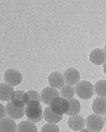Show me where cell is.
Segmentation results:
<instances>
[{"label": "cell", "mask_w": 106, "mask_h": 132, "mask_svg": "<svg viewBox=\"0 0 106 132\" xmlns=\"http://www.w3.org/2000/svg\"><path fill=\"white\" fill-rule=\"evenodd\" d=\"M75 93L81 98H91L94 93V86L88 81H81L75 86Z\"/></svg>", "instance_id": "cell-2"}, {"label": "cell", "mask_w": 106, "mask_h": 132, "mask_svg": "<svg viewBox=\"0 0 106 132\" xmlns=\"http://www.w3.org/2000/svg\"><path fill=\"white\" fill-rule=\"evenodd\" d=\"M41 132H60L59 128L55 124L47 123L41 128Z\"/></svg>", "instance_id": "cell-22"}, {"label": "cell", "mask_w": 106, "mask_h": 132, "mask_svg": "<svg viewBox=\"0 0 106 132\" xmlns=\"http://www.w3.org/2000/svg\"><path fill=\"white\" fill-rule=\"evenodd\" d=\"M92 107L94 114L101 116L106 114V98L103 97L96 98L93 101Z\"/></svg>", "instance_id": "cell-13"}, {"label": "cell", "mask_w": 106, "mask_h": 132, "mask_svg": "<svg viewBox=\"0 0 106 132\" xmlns=\"http://www.w3.org/2000/svg\"><path fill=\"white\" fill-rule=\"evenodd\" d=\"M26 96H27V104L30 102H33V101H36V102H39V103L41 102V96L35 90L27 91Z\"/></svg>", "instance_id": "cell-21"}, {"label": "cell", "mask_w": 106, "mask_h": 132, "mask_svg": "<svg viewBox=\"0 0 106 132\" xmlns=\"http://www.w3.org/2000/svg\"><path fill=\"white\" fill-rule=\"evenodd\" d=\"M48 81L51 87L55 88V89H60L65 86V80L64 75H62L61 73H60L59 72H57V71H54L51 73V74L48 76Z\"/></svg>", "instance_id": "cell-6"}, {"label": "cell", "mask_w": 106, "mask_h": 132, "mask_svg": "<svg viewBox=\"0 0 106 132\" xmlns=\"http://www.w3.org/2000/svg\"><path fill=\"white\" fill-rule=\"evenodd\" d=\"M6 111L9 118L15 120L23 118L25 114V108L15 106L11 101L8 102L6 105Z\"/></svg>", "instance_id": "cell-9"}, {"label": "cell", "mask_w": 106, "mask_h": 132, "mask_svg": "<svg viewBox=\"0 0 106 132\" xmlns=\"http://www.w3.org/2000/svg\"><path fill=\"white\" fill-rule=\"evenodd\" d=\"M85 120L83 117L80 115H75V116H70L68 118L67 124L69 127L75 131H78L83 129L85 126Z\"/></svg>", "instance_id": "cell-12"}, {"label": "cell", "mask_w": 106, "mask_h": 132, "mask_svg": "<svg viewBox=\"0 0 106 132\" xmlns=\"http://www.w3.org/2000/svg\"><path fill=\"white\" fill-rule=\"evenodd\" d=\"M86 127L94 132H99L104 126V119L101 115L93 114L88 116L86 119Z\"/></svg>", "instance_id": "cell-4"}, {"label": "cell", "mask_w": 106, "mask_h": 132, "mask_svg": "<svg viewBox=\"0 0 106 132\" xmlns=\"http://www.w3.org/2000/svg\"><path fill=\"white\" fill-rule=\"evenodd\" d=\"M25 114L29 121L32 123L40 122L44 117L42 113V106L39 102H30L25 106Z\"/></svg>", "instance_id": "cell-1"}, {"label": "cell", "mask_w": 106, "mask_h": 132, "mask_svg": "<svg viewBox=\"0 0 106 132\" xmlns=\"http://www.w3.org/2000/svg\"><path fill=\"white\" fill-rule=\"evenodd\" d=\"M64 77L66 83L69 85H77L81 79L79 71L73 68H69L67 69L64 73Z\"/></svg>", "instance_id": "cell-11"}, {"label": "cell", "mask_w": 106, "mask_h": 132, "mask_svg": "<svg viewBox=\"0 0 106 132\" xmlns=\"http://www.w3.org/2000/svg\"><path fill=\"white\" fill-rule=\"evenodd\" d=\"M94 91L99 96L106 97V80L97 81L94 85Z\"/></svg>", "instance_id": "cell-20"}, {"label": "cell", "mask_w": 106, "mask_h": 132, "mask_svg": "<svg viewBox=\"0 0 106 132\" xmlns=\"http://www.w3.org/2000/svg\"><path fill=\"white\" fill-rule=\"evenodd\" d=\"M103 71H104V73H105V74L106 76V62H105L104 65H103Z\"/></svg>", "instance_id": "cell-25"}, {"label": "cell", "mask_w": 106, "mask_h": 132, "mask_svg": "<svg viewBox=\"0 0 106 132\" xmlns=\"http://www.w3.org/2000/svg\"><path fill=\"white\" fill-rule=\"evenodd\" d=\"M18 131V126L11 118L1 119L0 132H16Z\"/></svg>", "instance_id": "cell-15"}, {"label": "cell", "mask_w": 106, "mask_h": 132, "mask_svg": "<svg viewBox=\"0 0 106 132\" xmlns=\"http://www.w3.org/2000/svg\"><path fill=\"white\" fill-rule=\"evenodd\" d=\"M50 107L55 114L63 115L69 110V101L63 97H57L51 101Z\"/></svg>", "instance_id": "cell-3"}, {"label": "cell", "mask_w": 106, "mask_h": 132, "mask_svg": "<svg viewBox=\"0 0 106 132\" xmlns=\"http://www.w3.org/2000/svg\"><path fill=\"white\" fill-rule=\"evenodd\" d=\"M69 108L68 112L66 113L68 116H75L78 115L81 111V104L77 99H70L69 100Z\"/></svg>", "instance_id": "cell-17"}, {"label": "cell", "mask_w": 106, "mask_h": 132, "mask_svg": "<svg viewBox=\"0 0 106 132\" xmlns=\"http://www.w3.org/2000/svg\"><path fill=\"white\" fill-rule=\"evenodd\" d=\"M4 79L7 84L15 87L21 84L22 81V75L19 71L10 68L5 72Z\"/></svg>", "instance_id": "cell-5"}, {"label": "cell", "mask_w": 106, "mask_h": 132, "mask_svg": "<svg viewBox=\"0 0 106 132\" xmlns=\"http://www.w3.org/2000/svg\"><path fill=\"white\" fill-rule=\"evenodd\" d=\"M0 114H1V119L5 118L7 111H6V107H5L2 104H0Z\"/></svg>", "instance_id": "cell-23"}, {"label": "cell", "mask_w": 106, "mask_h": 132, "mask_svg": "<svg viewBox=\"0 0 106 132\" xmlns=\"http://www.w3.org/2000/svg\"><path fill=\"white\" fill-rule=\"evenodd\" d=\"M18 132H37V128L32 122L23 121L18 125Z\"/></svg>", "instance_id": "cell-18"}, {"label": "cell", "mask_w": 106, "mask_h": 132, "mask_svg": "<svg viewBox=\"0 0 106 132\" xmlns=\"http://www.w3.org/2000/svg\"><path fill=\"white\" fill-rule=\"evenodd\" d=\"M11 102L15 106L25 108L27 104L26 93L23 90H15L11 98Z\"/></svg>", "instance_id": "cell-10"}, {"label": "cell", "mask_w": 106, "mask_h": 132, "mask_svg": "<svg viewBox=\"0 0 106 132\" xmlns=\"http://www.w3.org/2000/svg\"><path fill=\"white\" fill-rule=\"evenodd\" d=\"M43 115H44L45 120L48 123H51V124H55V123H59L60 120H61L63 118V115L55 114L51 110L50 106H47L44 109Z\"/></svg>", "instance_id": "cell-16"}, {"label": "cell", "mask_w": 106, "mask_h": 132, "mask_svg": "<svg viewBox=\"0 0 106 132\" xmlns=\"http://www.w3.org/2000/svg\"><path fill=\"white\" fill-rule=\"evenodd\" d=\"M104 50H105V54H106V44H105V49H104Z\"/></svg>", "instance_id": "cell-26"}, {"label": "cell", "mask_w": 106, "mask_h": 132, "mask_svg": "<svg viewBox=\"0 0 106 132\" xmlns=\"http://www.w3.org/2000/svg\"><path fill=\"white\" fill-rule=\"evenodd\" d=\"M40 96H41L42 101L44 104L50 105L51 101L57 97H59V93L55 88H53L51 87H47L42 90Z\"/></svg>", "instance_id": "cell-7"}, {"label": "cell", "mask_w": 106, "mask_h": 132, "mask_svg": "<svg viewBox=\"0 0 106 132\" xmlns=\"http://www.w3.org/2000/svg\"><path fill=\"white\" fill-rule=\"evenodd\" d=\"M75 89L73 87V85H65L61 90V95L63 98L67 100L73 99L75 95Z\"/></svg>", "instance_id": "cell-19"}, {"label": "cell", "mask_w": 106, "mask_h": 132, "mask_svg": "<svg viewBox=\"0 0 106 132\" xmlns=\"http://www.w3.org/2000/svg\"><path fill=\"white\" fill-rule=\"evenodd\" d=\"M105 122L106 123V114H105Z\"/></svg>", "instance_id": "cell-27"}, {"label": "cell", "mask_w": 106, "mask_h": 132, "mask_svg": "<svg viewBox=\"0 0 106 132\" xmlns=\"http://www.w3.org/2000/svg\"><path fill=\"white\" fill-rule=\"evenodd\" d=\"M14 91L13 87L7 83H1L0 85V99L3 101L10 102L13 96Z\"/></svg>", "instance_id": "cell-14"}, {"label": "cell", "mask_w": 106, "mask_h": 132, "mask_svg": "<svg viewBox=\"0 0 106 132\" xmlns=\"http://www.w3.org/2000/svg\"><path fill=\"white\" fill-rule=\"evenodd\" d=\"M79 132H94V131H91V130H89V128H83V129H82V130L79 131Z\"/></svg>", "instance_id": "cell-24"}, {"label": "cell", "mask_w": 106, "mask_h": 132, "mask_svg": "<svg viewBox=\"0 0 106 132\" xmlns=\"http://www.w3.org/2000/svg\"><path fill=\"white\" fill-rule=\"evenodd\" d=\"M89 60L93 64L97 65L105 64L106 62V54L105 50L99 48L92 50L89 54Z\"/></svg>", "instance_id": "cell-8"}]
</instances>
